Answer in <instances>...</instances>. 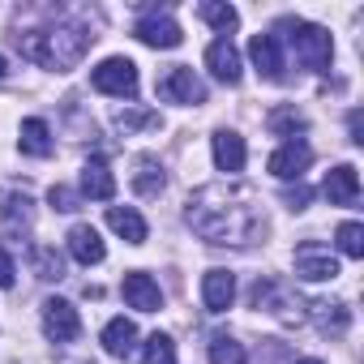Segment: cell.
<instances>
[{"instance_id": "cell-11", "label": "cell", "mask_w": 364, "mask_h": 364, "mask_svg": "<svg viewBox=\"0 0 364 364\" xmlns=\"http://www.w3.org/2000/svg\"><path fill=\"white\" fill-rule=\"evenodd\" d=\"M120 291H124V304L137 309V313H159L163 309V291H159V283L146 270H129L124 283H120Z\"/></svg>"}, {"instance_id": "cell-12", "label": "cell", "mask_w": 364, "mask_h": 364, "mask_svg": "<svg viewBox=\"0 0 364 364\" xmlns=\"http://www.w3.org/2000/svg\"><path fill=\"white\" fill-rule=\"evenodd\" d=\"M112 193H116V176H112L107 159H103V154H90V159L82 163V198L112 202Z\"/></svg>"}, {"instance_id": "cell-8", "label": "cell", "mask_w": 364, "mask_h": 364, "mask_svg": "<svg viewBox=\"0 0 364 364\" xmlns=\"http://www.w3.org/2000/svg\"><path fill=\"white\" fill-rule=\"evenodd\" d=\"M43 334H48L52 343H77V334H82L77 309H73L69 300H60V296L43 300Z\"/></svg>"}, {"instance_id": "cell-1", "label": "cell", "mask_w": 364, "mask_h": 364, "mask_svg": "<svg viewBox=\"0 0 364 364\" xmlns=\"http://www.w3.org/2000/svg\"><path fill=\"white\" fill-rule=\"evenodd\" d=\"M185 223L206 245L245 249V245L266 236V206L249 185H240V180H215V185H202V189L189 193Z\"/></svg>"}, {"instance_id": "cell-15", "label": "cell", "mask_w": 364, "mask_h": 364, "mask_svg": "<svg viewBox=\"0 0 364 364\" xmlns=\"http://www.w3.org/2000/svg\"><path fill=\"white\" fill-rule=\"evenodd\" d=\"M65 240H69V257L82 262V266H99V262L107 257V245L99 240V232H95L90 223H73Z\"/></svg>"}, {"instance_id": "cell-17", "label": "cell", "mask_w": 364, "mask_h": 364, "mask_svg": "<svg viewBox=\"0 0 364 364\" xmlns=\"http://www.w3.org/2000/svg\"><path fill=\"white\" fill-rule=\"evenodd\" d=\"M304 313H309L313 326H317L321 334H330V338H343L347 326H351V309H347L343 300H313Z\"/></svg>"}, {"instance_id": "cell-29", "label": "cell", "mask_w": 364, "mask_h": 364, "mask_svg": "<svg viewBox=\"0 0 364 364\" xmlns=\"http://www.w3.org/2000/svg\"><path fill=\"white\" fill-rule=\"evenodd\" d=\"M334 245H338V253L343 257H364V228L355 223V219H347V223H338V232H334Z\"/></svg>"}, {"instance_id": "cell-9", "label": "cell", "mask_w": 364, "mask_h": 364, "mask_svg": "<svg viewBox=\"0 0 364 364\" xmlns=\"http://www.w3.org/2000/svg\"><path fill=\"white\" fill-rule=\"evenodd\" d=\"M133 35H137L146 48H159V52H171V48H180V43H185V31H180V26L167 18V14H159V9H150L146 18H137Z\"/></svg>"}, {"instance_id": "cell-10", "label": "cell", "mask_w": 364, "mask_h": 364, "mask_svg": "<svg viewBox=\"0 0 364 364\" xmlns=\"http://www.w3.org/2000/svg\"><path fill=\"white\" fill-rule=\"evenodd\" d=\"M309 163H313V150H309V141H300V137H291V141H283L274 154H270V176H279V180H300L304 171H309Z\"/></svg>"}, {"instance_id": "cell-34", "label": "cell", "mask_w": 364, "mask_h": 364, "mask_svg": "<svg viewBox=\"0 0 364 364\" xmlns=\"http://www.w3.org/2000/svg\"><path fill=\"white\" fill-rule=\"evenodd\" d=\"M309 198H313V193H309L304 185H296V189H287V193H283V202H287L291 210H304V206H309Z\"/></svg>"}, {"instance_id": "cell-19", "label": "cell", "mask_w": 364, "mask_h": 364, "mask_svg": "<svg viewBox=\"0 0 364 364\" xmlns=\"http://www.w3.org/2000/svg\"><path fill=\"white\" fill-rule=\"evenodd\" d=\"M0 223H5L9 232H26L35 223V198L22 189H9V193H0Z\"/></svg>"}, {"instance_id": "cell-24", "label": "cell", "mask_w": 364, "mask_h": 364, "mask_svg": "<svg viewBox=\"0 0 364 364\" xmlns=\"http://www.w3.org/2000/svg\"><path fill=\"white\" fill-rule=\"evenodd\" d=\"M137 171H133V189L141 193V198H159L163 193V185H167V176H163V163L154 159V154H137V163H133Z\"/></svg>"}, {"instance_id": "cell-6", "label": "cell", "mask_w": 364, "mask_h": 364, "mask_svg": "<svg viewBox=\"0 0 364 364\" xmlns=\"http://www.w3.org/2000/svg\"><path fill=\"white\" fill-rule=\"evenodd\" d=\"M249 300H253V309H266V313L279 317V321H304L300 300H296L283 283H274V279H257L253 291H249Z\"/></svg>"}, {"instance_id": "cell-35", "label": "cell", "mask_w": 364, "mask_h": 364, "mask_svg": "<svg viewBox=\"0 0 364 364\" xmlns=\"http://www.w3.org/2000/svg\"><path fill=\"white\" fill-rule=\"evenodd\" d=\"M347 129H351V141H364V129H360V112L347 116Z\"/></svg>"}, {"instance_id": "cell-36", "label": "cell", "mask_w": 364, "mask_h": 364, "mask_svg": "<svg viewBox=\"0 0 364 364\" xmlns=\"http://www.w3.org/2000/svg\"><path fill=\"white\" fill-rule=\"evenodd\" d=\"M5 77H9V60L0 56V86H5Z\"/></svg>"}, {"instance_id": "cell-7", "label": "cell", "mask_w": 364, "mask_h": 364, "mask_svg": "<svg viewBox=\"0 0 364 364\" xmlns=\"http://www.w3.org/2000/svg\"><path fill=\"white\" fill-rule=\"evenodd\" d=\"M296 279H304V283H326V279H338V257L326 249V245H317V240H304V245H296Z\"/></svg>"}, {"instance_id": "cell-26", "label": "cell", "mask_w": 364, "mask_h": 364, "mask_svg": "<svg viewBox=\"0 0 364 364\" xmlns=\"http://www.w3.org/2000/svg\"><path fill=\"white\" fill-rule=\"evenodd\" d=\"M31 266H35V274H39L43 283H60V279H65V257H60L52 245H35V249H31Z\"/></svg>"}, {"instance_id": "cell-22", "label": "cell", "mask_w": 364, "mask_h": 364, "mask_svg": "<svg viewBox=\"0 0 364 364\" xmlns=\"http://www.w3.org/2000/svg\"><path fill=\"white\" fill-rule=\"evenodd\" d=\"M133 347H137V326H133L129 317H112V321L103 326V351L116 355V360H129Z\"/></svg>"}, {"instance_id": "cell-33", "label": "cell", "mask_w": 364, "mask_h": 364, "mask_svg": "<svg viewBox=\"0 0 364 364\" xmlns=\"http://www.w3.org/2000/svg\"><path fill=\"white\" fill-rule=\"evenodd\" d=\"M14 279H18V266H14V257L0 249V287H14Z\"/></svg>"}, {"instance_id": "cell-31", "label": "cell", "mask_w": 364, "mask_h": 364, "mask_svg": "<svg viewBox=\"0 0 364 364\" xmlns=\"http://www.w3.org/2000/svg\"><path fill=\"white\" fill-rule=\"evenodd\" d=\"M266 124H270V133H274V137H287V141H291V137L304 129V116H300L296 107H279V112H270V120H266Z\"/></svg>"}, {"instance_id": "cell-20", "label": "cell", "mask_w": 364, "mask_h": 364, "mask_svg": "<svg viewBox=\"0 0 364 364\" xmlns=\"http://www.w3.org/2000/svg\"><path fill=\"white\" fill-rule=\"evenodd\" d=\"M249 56H253V65L266 82H283V48H279L274 35H253Z\"/></svg>"}, {"instance_id": "cell-23", "label": "cell", "mask_w": 364, "mask_h": 364, "mask_svg": "<svg viewBox=\"0 0 364 364\" xmlns=\"http://www.w3.org/2000/svg\"><path fill=\"white\" fill-rule=\"evenodd\" d=\"M107 228L124 240V245H146V219L133 206H112L107 210Z\"/></svg>"}, {"instance_id": "cell-16", "label": "cell", "mask_w": 364, "mask_h": 364, "mask_svg": "<svg viewBox=\"0 0 364 364\" xmlns=\"http://www.w3.org/2000/svg\"><path fill=\"white\" fill-rule=\"evenodd\" d=\"M236 300V274L232 270H206L202 279V304L206 313H228Z\"/></svg>"}, {"instance_id": "cell-30", "label": "cell", "mask_w": 364, "mask_h": 364, "mask_svg": "<svg viewBox=\"0 0 364 364\" xmlns=\"http://www.w3.org/2000/svg\"><path fill=\"white\" fill-rule=\"evenodd\" d=\"M141 364H176V343L154 330V334L146 338V347H141Z\"/></svg>"}, {"instance_id": "cell-18", "label": "cell", "mask_w": 364, "mask_h": 364, "mask_svg": "<svg viewBox=\"0 0 364 364\" xmlns=\"http://www.w3.org/2000/svg\"><path fill=\"white\" fill-rule=\"evenodd\" d=\"M321 193L330 198V206H355V202H360V176H355V167H351V163H338V167L326 176Z\"/></svg>"}, {"instance_id": "cell-32", "label": "cell", "mask_w": 364, "mask_h": 364, "mask_svg": "<svg viewBox=\"0 0 364 364\" xmlns=\"http://www.w3.org/2000/svg\"><path fill=\"white\" fill-rule=\"evenodd\" d=\"M48 202H52V210L69 215V210H77V206H82V193H73V189H65V185H52Z\"/></svg>"}, {"instance_id": "cell-5", "label": "cell", "mask_w": 364, "mask_h": 364, "mask_svg": "<svg viewBox=\"0 0 364 364\" xmlns=\"http://www.w3.org/2000/svg\"><path fill=\"white\" fill-rule=\"evenodd\" d=\"M159 99L163 103H180V107H198V103H206V86H202V77L189 65H171L159 77Z\"/></svg>"}, {"instance_id": "cell-2", "label": "cell", "mask_w": 364, "mask_h": 364, "mask_svg": "<svg viewBox=\"0 0 364 364\" xmlns=\"http://www.w3.org/2000/svg\"><path fill=\"white\" fill-rule=\"evenodd\" d=\"M14 39H18V48H22L26 60H35L43 69H56V73H69L90 52V43L99 35L86 22H56V26H43V31H22Z\"/></svg>"}, {"instance_id": "cell-14", "label": "cell", "mask_w": 364, "mask_h": 364, "mask_svg": "<svg viewBox=\"0 0 364 364\" xmlns=\"http://www.w3.org/2000/svg\"><path fill=\"white\" fill-rule=\"evenodd\" d=\"M206 69L219 77V82H228V86H236L240 82V73H245V65H240V52H236V43L232 39H215L210 48H206Z\"/></svg>"}, {"instance_id": "cell-13", "label": "cell", "mask_w": 364, "mask_h": 364, "mask_svg": "<svg viewBox=\"0 0 364 364\" xmlns=\"http://www.w3.org/2000/svg\"><path fill=\"white\" fill-rule=\"evenodd\" d=\"M210 150H215V167H219V171H228V176L245 171V163H249L245 137H240V133H232V129H219V133L210 137Z\"/></svg>"}, {"instance_id": "cell-4", "label": "cell", "mask_w": 364, "mask_h": 364, "mask_svg": "<svg viewBox=\"0 0 364 364\" xmlns=\"http://www.w3.org/2000/svg\"><path fill=\"white\" fill-rule=\"evenodd\" d=\"M90 86L112 99H133L137 95V65L129 56H107L103 65L90 69Z\"/></svg>"}, {"instance_id": "cell-28", "label": "cell", "mask_w": 364, "mask_h": 364, "mask_svg": "<svg viewBox=\"0 0 364 364\" xmlns=\"http://www.w3.org/2000/svg\"><path fill=\"white\" fill-rule=\"evenodd\" d=\"M198 14H202V22H210L215 31H236V22H240V14L232 9V5H223V0H202L198 5Z\"/></svg>"}, {"instance_id": "cell-3", "label": "cell", "mask_w": 364, "mask_h": 364, "mask_svg": "<svg viewBox=\"0 0 364 364\" xmlns=\"http://www.w3.org/2000/svg\"><path fill=\"white\" fill-rule=\"evenodd\" d=\"M279 43L287 39V48L296 52V60L313 73H326L330 69V56H334V43H330V31L313 26V22H300V18H283L279 22Z\"/></svg>"}, {"instance_id": "cell-25", "label": "cell", "mask_w": 364, "mask_h": 364, "mask_svg": "<svg viewBox=\"0 0 364 364\" xmlns=\"http://www.w3.org/2000/svg\"><path fill=\"white\" fill-rule=\"evenodd\" d=\"M112 124H116V133H141V129H159V112H150V107H133V103H124L116 116H112Z\"/></svg>"}, {"instance_id": "cell-21", "label": "cell", "mask_w": 364, "mask_h": 364, "mask_svg": "<svg viewBox=\"0 0 364 364\" xmlns=\"http://www.w3.org/2000/svg\"><path fill=\"white\" fill-rule=\"evenodd\" d=\"M18 150H22V154H31V159H48V154L56 150L48 120H39V116L22 120V129H18Z\"/></svg>"}, {"instance_id": "cell-27", "label": "cell", "mask_w": 364, "mask_h": 364, "mask_svg": "<svg viewBox=\"0 0 364 364\" xmlns=\"http://www.w3.org/2000/svg\"><path fill=\"white\" fill-rule=\"evenodd\" d=\"M206 351H210V364H245V343L232 338V334H223V330L210 334Z\"/></svg>"}, {"instance_id": "cell-37", "label": "cell", "mask_w": 364, "mask_h": 364, "mask_svg": "<svg viewBox=\"0 0 364 364\" xmlns=\"http://www.w3.org/2000/svg\"><path fill=\"white\" fill-rule=\"evenodd\" d=\"M296 364H321V360H296Z\"/></svg>"}]
</instances>
